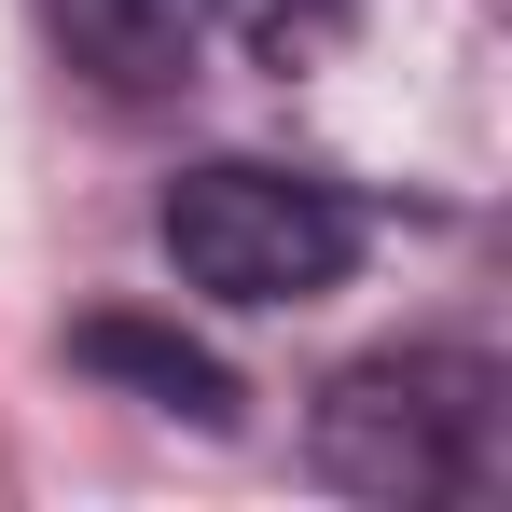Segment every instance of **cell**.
<instances>
[{"mask_svg": "<svg viewBox=\"0 0 512 512\" xmlns=\"http://www.w3.org/2000/svg\"><path fill=\"white\" fill-rule=\"evenodd\" d=\"M499 416L512 374L471 346H388V360H346L305 416V457L333 499L374 512H429V499H485L499 485Z\"/></svg>", "mask_w": 512, "mask_h": 512, "instance_id": "cell-1", "label": "cell"}, {"mask_svg": "<svg viewBox=\"0 0 512 512\" xmlns=\"http://www.w3.org/2000/svg\"><path fill=\"white\" fill-rule=\"evenodd\" d=\"M153 236H167L180 291H208V305H319V291H346V263H360V208H346L333 180H305V167L222 153V167L167 180Z\"/></svg>", "mask_w": 512, "mask_h": 512, "instance_id": "cell-2", "label": "cell"}, {"mask_svg": "<svg viewBox=\"0 0 512 512\" xmlns=\"http://www.w3.org/2000/svg\"><path fill=\"white\" fill-rule=\"evenodd\" d=\"M222 0H56V42L97 97H167L194 56H208Z\"/></svg>", "mask_w": 512, "mask_h": 512, "instance_id": "cell-3", "label": "cell"}, {"mask_svg": "<svg viewBox=\"0 0 512 512\" xmlns=\"http://www.w3.org/2000/svg\"><path fill=\"white\" fill-rule=\"evenodd\" d=\"M70 360L111 374V388H139V402H167V416H194V429L236 416V374H222L194 333H153V319H70Z\"/></svg>", "mask_w": 512, "mask_h": 512, "instance_id": "cell-4", "label": "cell"}, {"mask_svg": "<svg viewBox=\"0 0 512 512\" xmlns=\"http://www.w3.org/2000/svg\"><path fill=\"white\" fill-rule=\"evenodd\" d=\"M222 14H236V42H250L263 70H319V56L346 42L360 0H222Z\"/></svg>", "mask_w": 512, "mask_h": 512, "instance_id": "cell-5", "label": "cell"}]
</instances>
